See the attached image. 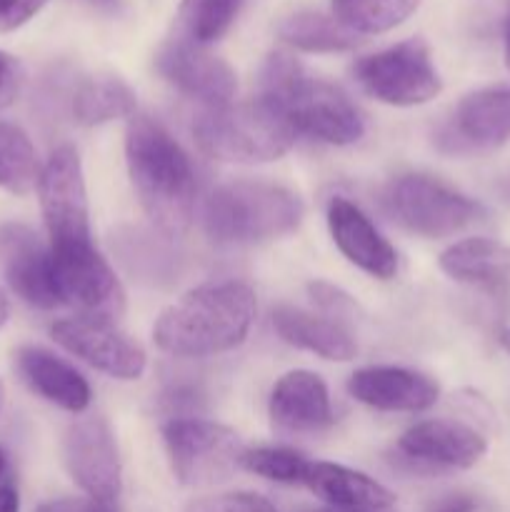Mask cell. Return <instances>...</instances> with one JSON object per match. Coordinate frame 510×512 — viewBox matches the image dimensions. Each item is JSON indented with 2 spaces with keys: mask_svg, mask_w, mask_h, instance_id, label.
Masks as SVG:
<instances>
[{
  "mask_svg": "<svg viewBox=\"0 0 510 512\" xmlns=\"http://www.w3.org/2000/svg\"><path fill=\"white\" fill-rule=\"evenodd\" d=\"M155 68L175 90L200 100L205 108L233 103V95L238 90L235 70L223 58L210 53L205 45L193 43L183 35L160 45L155 55Z\"/></svg>",
  "mask_w": 510,
  "mask_h": 512,
  "instance_id": "4fadbf2b",
  "label": "cell"
},
{
  "mask_svg": "<svg viewBox=\"0 0 510 512\" xmlns=\"http://www.w3.org/2000/svg\"><path fill=\"white\" fill-rule=\"evenodd\" d=\"M8 318H10V298L8 293H5V288H0V328L8 323Z\"/></svg>",
  "mask_w": 510,
  "mask_h": 512,
  "instance_id": "8d00e7d4",
  "label": "cell"
},
{
  "mask_svg": "<svg viewBox=\"0 0 510 512\" xmlns=\"http://www.w3.org/2000/svg\"><path fill=\"white\" fill-rule=\"evenodd\" d=\"M38 150L23 128L0 120V188L13 195H28L38 188Z\"/></svg>",
  "mask_w": 510,
  "mask_h": 512,
  "instance_id": "484cf974",
  "label": "cell"
},
{
  "mask_svg": "<svg viewBox=\"0 0 510 512\" xmlns=\"http://www.w3.org/2000/svg\"><path fill=\"white\" fill-rule=\"evenodd\" d=\"M510 140V85H488L465 95L440 143L450 153H488Z\"/></svg>",
  "mask_w": 510,
  "mask_h": 512,
  "instance_id": "2e32d148",
  "label": "cell"
},
{
  "mask_svg": "<svg viewBox=\"0 0 510 512\" xmlns=\"http://www.w3.org/2000/svg\"><path fill=\"white\" fill-rule=\"evenodd\" d=\"M303 220L293 190L268 180H230L203 205V228L218 245H253L290 235Z\"/></svg>",
  "mask_w": 510,
  "mask_h": 512,
  "instance_id": "277c9868",
  "label": "cell"
},
{
  "mask_svg": "<svg viewBox=\"0 0 510 512\" xmlns=\"http://www.w3.org/2000/svg\"><path fill=\"white\" fill-rule=\"evenodd\" d=\"M258 98L278 108L295 133L320 143L350 145L358 143L365 133V123L353 100L338 85L305 73L303 65L283 50L265 60Z\"/></svg>",
  "mask_w": 510,
  "mask_h": 512,
  "instance_id": "3957f363",
  "label": "cell"
},
{
  "mask_svg": "<svg viewBox=\"0 0 510 512\" xmlns=\"http://www.w3.org/2000/svg\"><path fill=\"white\" fill-rule=\"evenodd\" d=\"M0 512H20V495L13 483L0 485Z\"/></svg>",
  "mask_w": 510,
  "mask_h": 512,
  "instance_id": "d590c367",
  "label": "cell"
},
{
  "mask_svg": "<svg viewBox=\"0 0 510 512\" xmlns=\"http://www.w3.org/2000/svg\"><path fill=\"white\" fill-rule=\"evenodd\" d=\"M35 512H118V503H98L90 498H63L40 505Z\"/></svg>",
  "mask_w": 510,
  "mask_h": 512,
  "instance_id": "836d02e7",
  "label": "cell"
},
{
  "mask_svg": "<svg viewBox=\"0 0 510 512\" xmlns=\"http://www.w3.org/2000/svg\"><path fill=\"white\" fill-rule=\"evenodd\" d=\"M55 343L90 368L118 380H138L145 373V350L130 335L115 328L110 320L65 318L50 325Z\"/></svg>",
  "mask_w": 510,
  "mask_h": 512,
  "instance_id": "7c38bea8",
  "label": "cell"
},
{
  "mask_svg": "<svg viewBox=\"0 0 510 512\" xmlns=\"http://www.w3.org/2000/svg\"><path fill=\"white\" fill-rule=\"evenodd\" d=\"M183 512H278L270 500L255 493H220L193 500Z\"/></svg>",
  "mask_w": 510,
  "mask_h": 512,
  "instance_id": "f546056e",
  "label": "cell"
},
{
  "mask_svg": "<svg viewBox=\"0 0 510 512\" xmlns=\"http://www.w3.org/2000/svg\"><path fill=\"white\" fill-rule=\"evenodd\" d=\"M353 75L370 98L395 108L430 103L443 90L428 45L418 38L363 55L355 60Z\"/></svg>",
  "mask_w": 510,
  "mask_h": 512,
  "instance_id": "ba28073f",
  "label": "cell"
},
{
  "mask_svg": "<svg viewBox=\"0 0 510 512\" xmlns=\"http://www.w3.org/2000/svg\"><path fill=\"white\" fill-rule=\"evenodd\" d=\"M505 68L510 70V18H508V28H505Z\"/></svg>",
  "mask_w": 510,
  "mask_h": 512,
  "instance_id": "f35d334b",
  "label": "cell"
},
{
  "mask_svg": "<svg viewBox=\"0 0 510 512\" xmlns=\"http://www.w3.org/2000/svg\"><path fill=\"white\" fill-rule=\"evenodd\" d=\"M305 512H398V510H345V508H333V505H323V508L305 510Z\"/></svg>",
  "mask_w": 510,
  "mask_h": 512,
  "instance_id": "74e56055",
  "label": "cell"
},
{
  "mask_svg": "<svg viewBox=\"0 0 510 512\" xmlns=\"http://www.w3.org/2000/svg\"><path fill=\"white\" fill-rule=\"evenodd\" d=\"M3 405H5V388H3V380H0V413H3Z\"/></svg>",
  "mask_w": 510,
  "mask_h": 512,
  "instance_id": "b9f144b4",
  "label": "cell"
},
{
  "mask_svg": "<svg viewBox=\"0 0 510 512\" xmlns=\"http://www.w3.org/2000/svg\"><path fill=\"white\" fill-rule=\"evenodd\" d=\"M328 228L340 253L373 278L390 280L398 273V253L373 220L348 198H333L328 205Z\"/></svg>",
  "mask_w": 510,
  "mask_h": 512,
  "instance_id": "ac0fdd59",
  "label": "cell"
},
{
  "mask_svg": "<svg viewBox=\"0 0 510 512\" xmlns=\"http://www.w3.org/2000/svg\"><path fill=\"white\" fill-rule=\"evenodd\" d=\"M305 488L325 505L345 510H393L395 495L378 480L335 463H310Z\"/></svg>",
  "mask_w": 510,
  "mask_h": 512,
  "instance_id": "7402d4cb",
  "label": "cell"
},
{
  "mask_svg": "<svg viewBox=\"0 0 510 512\" xmlns=\"http://www.w3.org/2000/svg\"><path fill=\"white\" fill-rule=\"evenodd\" d=\"M133 115L135 93L115 75H95L83 80L73 95V118L88 128Z\"/></svg>",
  "mask_w": 510,
  "mask_h": 512,
  "instance_id": "d4e9b609",
  "label": "cell"
},
{
  "mask_svg": "<svg viewBox=\"0 0 510 512\" xmlns=\"http://www.w3.org/2000/svg\"><path fill=\"white\" fill-rule=\"evenodd\" d=\"M23 65L15 55L0 50V110L10 108L23 88Z\"/></svg>",
  "mask_w": 510,
  "mask_h": 512,
  "instance_id": "1f68e13d",
  "label": "cell"
},
{
  "mask_svg": "<svg viewBox=\"0 0 510 512\" xmlns=\"http://www.w3.org/2000/svg\"><path fill=\"white\" fill-rule=\"evenodd\" d=\"M310 295H313L315 305H320V308L328 310V313L340 315L343 310L353 308V300H350V295H345L343 290L335 288V285H330V283H313L310 285Z\"/></svg>",
  "mask_w": 510,
  "mask_h": 512,
  "instance_id": "d6a6232c",
  "label": "cell"
},
{
  "mask_svg": "<svg viewBox=\"0 0 510 512\" xmlns=\"http://www.w3.org/2000/svg\"><path fill=\"white\" fill-rule=\"evenodd\" d=\"M383 210L420 238H450L483 218V205L430 175H400L383 190Z\"/></svg>",
  "mask_w": 510,
  "mask_h": 512,
  "instance_id": "8992f818",
  "label": "cell"
},
{
  "mask_svg": "<svg viewBox=\"0 0 510 512\" xmlns=\"http://www.w3.org/2000/svg\"><path fill=\"white\" fill-rule=\"evenodd\" d=\"M48 0H0V33H13L33 20Z\"/></svg>",
  "mask_w": 510,
  "mask_h": 512,
  "instance_id": "4dcf8cb0",
  "label": "cell"
},
{
  "mask_svg": "<svg viewBox=\"0 0 510 512\" xmlns=\"http://www.w3.org/2000/svg\"><path fill=\"white\" fill-rule=\"evenodd\" d=\"M440 270L455 283L475 285L493 295L510 290V248L493 238H465L440 253Z\"/></svg>",
  "mask_w": 510,
  "mask_h": 512,
  "instance_id": "44dd1931",
  "label": "cell"
},
{
  "mask_svg": "<svg viewBox=\"0 0 510 512\" xmlns=\"http://www.w3.org/2000/svg\"><path fill=\"white\" fill-rule=\"evenodd\" d=\"M278 35L285 45L305 53H345L360 43V35L345 28L335 15L298 10L280 20Z\"/></svg>",
  "mask_w": 510,
  "mask_h": 512,
  "instance_id": "cb8c5ba5",
  "label": "cell"
},
{
  "mask_svg": "<svg viewBox=\"0 0 510 512\" xmlns=\"http://www.w3.org/2000/svg\"><path fill=\"white\" fill-rule=\"evenodd\" d=\"M400 458L420 470H470L488 453V440L458 420H423L400 435Z\"/></svg>",
  "mask_w": 510,
  "mask_h": 512,
  "instance_id": "9a60e30c",
  "label": "cell"
},
{
  "mask_svg": "<svg viewBox=\"0 0 510 512\" xmlns=\"http://www.w3.org/2000/svg\"><path fill=\"white\" fill-rule=\"evenodd\" d=\"M433 512H478V503H475L473 495L458 493L440 500V503L433 508Z\"/></svg>",
  "mask_w": 510,
  "mask_h": 512,
  "instance_id": "e575fe53",
  "label": "cell"
},
{
  "mask_svg": "<svg viewBox=\"0 0 510 512\" xmlns=\"http://www.w3.org/2000/svg\"><path fill=\"white\" fill-rule=\"evenodd\" d=\"M130 183L150 223L168 238L193 223L195 170L183 145L148 115H133L125 130Z\"/></svg>",
  "mask_w": 510,
  "mask_h": 512,
  "instance_id": "6da1fadb",
  "label": "cell"
},
{
  "mask_svg": "<svg viewBox=\"0 0 510 512\" xmlns=\"http://www.w3.org/2000/svg\"><path fill=\"white\" fill-rule=\"evenodd\" d=\"M240 5L243 0H180V35L208 48L228 33Z\"/></svg>",
  "mask_w": 510,
  "mask_h": 512,
  "instance_id": "83f0119b",
  "label": "cell"
},
{
  "mask_svg": "<svg viewBox=\"0 0 510 512\" xmlns=\"http://www.w3.org/2000/svg\"><path fill=\"white\" fill-rule=\"evenodd\" d=\"M258 303L240 280L208 283L168 305L153 325V340L175 358H208L243 345L255 323Z\"/></svg>",
  "mask_w": 510,
  "mask_h": 512,
  "instance_id": "7a4b0ae2",
  "label": "cell"
},
{
  "mask_svg": "<svg viewBox=\"0 0 510 512\" xmlns=\"http://www.w3.org/2000/svg\"><path fill=\"white\" fill-rule=\"evenodd\" d=\"M270 423L278 433L310 435L333 425L330 393L323 378L310 370H293L275 383L268 400Z\"/></svg>",
  "mask_w": 510,
  "mask_h": 512,
  "instance_id": "d6986e66",
  "label": "cell"
},
{
  "mask_svg": "<svg viewBox=\"0 0 510 512\" xmlns=\"http://www.w3.org/2000/svg\"><path fill=\"white\" fill-rule=\"evenodd\" d=\"M500 345H503V348L510 353V328H505L503 333H500Z\"/></svg>",
  "mask_w": 510,
  "mask_h": 512,
  "instance_id": "60d3db41",
  "label": "cell"
},
{
  "mask_svg": "<svg viewBox=\"0 0 510 512\" xmlns=\"http://www.w3.org/2000/svg\"><path fill=\"white\" fill-rule=\"evenodd\" d=\"M0 263L10 290L23 303L40 310L63 305L55 283L50 245H45L28 225L8 223L0 228Z\"/></svg>",
  "mask_w": 510,
  "mask_h": 512,
  "instance_id": "5bb4252c",
  "label": "cell"
},
{
  "mask_svg": "<svg viewBox=\"0 0 510 512\" xmlns=\"http://www.w3.org/2000/svg\"><path fill=\"white\" fill-rule=\"evenodd\" d=\"M163 443L175 478L190 488L228 480L245 453L235 430L203 418H170L163 425Z\"/></svg>",
  "mask_w": 510,
  "mask_h": 512,
  "instance_id": "52a82bcc",
  "label": "cell"
},
{
  "mask_svg": "<svg viewBox=\"0 0 510 512\" xmlns=\"http://www.w3.org/2000/svg\"><path fill=\"white\" fill-rule=\"evenodd\" d=\"M55 283L63 305H73L83 318L110 320L125 310V293L108 260L88 243L50 245Z\"/></svg>",
  "mask_w": 510,
  "mask_h": 512,
  "instance_id": "9c48e42d",
  "label": "cell"
},
{
  "mask_svg": "<svg viewBox=\"0 0 510 512\" xmlns=\"http://www.w3.org/2000/svg\"><path fill=\"white\" fill-rule=\"evenodd\" d=\"M5 470H8V458H5V450L0 448V485H3Z\"/></svg>",
  "mask_w": 510,
  "mask_h": 512,
  "instance_id": "ab89813d",
  "label": "cell"
},
{
  "mask_svg": "<svg viewBox=\"0 0 510 512\" xmlns=\"http://www.w3.org/2000/svg\"><path fill=\"white\" fill-rule=\"evenodd\" d=\"M273 328L288 345L308 350L323 360L348 363L358 355V345L343 325L290 305L273 310Z\"/></svg>",
  "mask_w": 510,
  "mask_h": 512,
  "instance_id": "603a6c76",
  "label": "cell"
},
{
  "mask_svg": "<svg viewBox=\"0 0 510 512\" xmlns=\"http://www.w3.org/2000/svg\"><path fill=\"white\" fill-rule=\"evenodd\" d=\"M38 198L43 210L48 245L88 243L90 210L83 163L73 145H60L45 160L38 178Z\"/></svg>",
  "mask_w": 510,
  "mask_h": 512,
  "instance_id": "30bf717a",
  "label": "cell"
},
{
  "mask_svg": "<svg viewBox=\"0 0 510 512\" xmlns=\"http://www.w3.org/2000/svg\"><path fill=\"white\" fill-rule=\"evenodd\" d=\"M348 393L358 403L385 413H423L440 398V388L433 378L393 365L355 370L348 380Z\"/></svg>",
  "mask_w": 510,
  "mask_h": 512,
  "instance_id": "e0dca14e",
  "label": "cell"
},
{
  "mask_svg": "<svg viewBox=\"0 0 510 512\" xmlns=\"http://www.w3.org/2000/svg\"><path fill=\"white\" fill-rule=\"evenodd\" d=\"M63 463L73 483L85 498L98 503H118L120 498V458L113 430L98 415L80 418L65 430Z\"/></svg>",
  "mask_w": 510,
  "mask_h": 512,
  "instance_id": "8fae6325",
  "label": "cell"
},
{
  "mask_svg": "<svg viewBox=\"0 0 510 512\" xmlns=\"http://www.w3.org/2000/svg\"><path fill=\"white\" fill-rule=\"evenodd\" d=\"M308 465L310 460L305 455L295 453L290 448H255L245 450L240 468L265 480H273V483L303 485Z\"/></svg>",
  "mask_w": 510,
  "mask_h": 512,
  "instance_id": "f1b7e54d",
  "label": "cell"
},
{
  "mask_svg": "<svg viewBox=\"0 0 510 512\" xmlns=\"http://www.w3.org/2000/svg\"><path fill=\"white\" fill-rule=\"evenodd\" d=\"M13 358L20 380L43 400L68 413H83L90 405L88 380L55 353L40 345H20Z\"/></svg>",
  "mask_w": 510,
  "mask_h": 512,
  "instance_id": "ffe728a7",
  "label": "cell"
},
{
  "mask_svg": "<svg viewBox=\"0 0 510 512\" xmlns=\"http://www.w3.org/2000/svg\"><path fill=\"white\" fill-rule=\"evenodd\" d=\"M295 130L278 108L263 98L205 108L193 123V138L208 158L258 165L283 158L295 143Z\"/></svg>",
  "mask_w": 510,
  "mask_h": 512,
  "instance_id": "5b68a950",
  "label": "cell"
},
{
  "mask_svg": "<svg viewBox=\"0 0 510 512\" xmlns=\"http://www.w3.org/2000/svg\"><path fill=\"white\" fill-rule=\"evenodd\" d=\"M505 200H508V203H510V183H508V188H505Z\"/></svg>",
  "mask_w": 510,
  "mask_h": 512,
  "instance_id": "7bdbcfd3",
  "label": "cell"
},
{
  "mask_svg": "<svg viewBox=\"0 0 510 512\" xmlns=\"http://www.w3.org/2000/svg\"><path fill=\"white\" fill-rule=\"evenodd\" d=\"M420 8V0H333V15L355 35L398 28Z\"/></svg>",
  "mask_w": 510,
  "mask_h": 512,
  "instance_id": "4316f807",
  "label": "cell"
}]
</instances>
